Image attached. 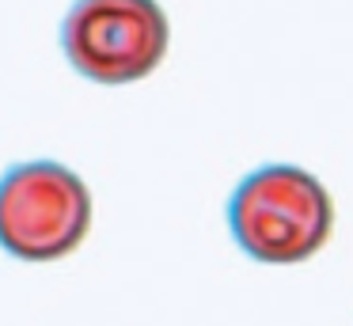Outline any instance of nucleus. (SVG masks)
<instances>
[{
    "label": "nucleus",
    "instance_id": "7ed1b4c3",
    "mask_svg": "<svg viewBox=\"0 0 353 326\" xmlns=\"http://www.w3.org/2000/svg\"><path fill=\"white\" fill-rule=\"evenodd\" d=\"M61 45L88 80L133 83L168 53V15L156 0H77L65 15Z\"/></svg>",
    "mask_w": 353,
    "mask_h": 326
},
{
    "label": "nucleus",
    "instance_id": "f03ea898",
    "mask_svg": "<svg viewBox=\"0 0 353 326\" xmlns=\"http://www.w3.org/2000/svg\"><path fill=\"white\" fill-rule=\"evenodd\" d=\"M92 194L54 159L19 163L0 179V247L23 262H57L84 243Z\"/></svg>",
    "mask_w": 353,
    "mask_h": 326
},
{
    "label": "nucleus",
    "instance_id": "f257e3e1",
    "mask_svg": "<svg viewBox=\"0 0 353 326\" xmlns=\"http://www.w3.org/2000/svg\"><path fill=\"white\" fill-rule=\"evenodd\" d=\"M228 227L254 262L292 265L323 250L334 227V205L315 174L292 163H270L236 186Z\"/></svg>",
    "mask_w": 353,
    "mask_h": 326
}]
</instances>
